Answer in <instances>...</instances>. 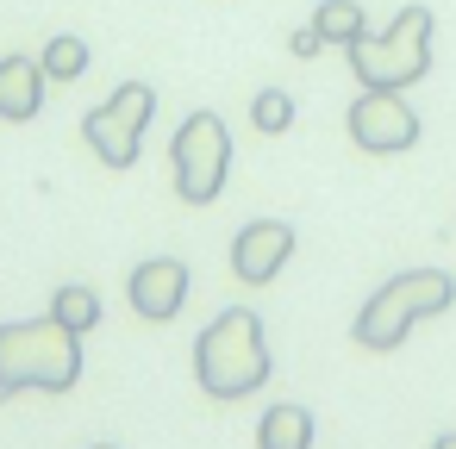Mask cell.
<instances>
[{
	"mask_svg": "<svg viewBox=\"0 0 456 449\" xmlns=\"http://www.w3.org/2000/svg\"><path fill=\"white\" fill-rule=\"evenodd\" d=\"M431 449H456V430H444V437H437V443H431Z\"/></svg>",
	"mask_w": 456,
	"mask_h": 449,
	"instance_id": "obj_17",
	"label": "cell"
},
{
	"mask_svg": "<svg viewBox=\"0 0 456 449\" xmlns=\"http://www.w3.org/2000/svg\"><path fill=\"white\" fill-rule=\"evenodd\" d=\"M169 169H175V194L188 206H213L225 194L232 175V132L219 113H188L169 138Z\"/></svg>",
	"mask_w": 456,
	"mask_h": 449,
	"instance_id": "obj_5",
	"label": "cell"
},
{
	"mask_svg": "<svg viewBox=\"0 0 456 449\" xmlns=\"http://www.w3.org/2000/svg\"><path fill=\"white\" fill-rule=\"evenodd\" d=\"M94 449H119V443H94Z\"/></svg>",
	"mask_w": 456,
	"mask_h": 449,
	"instance_id": "obj_18",
	"label": "cell"
},
{
	"mask_svg": "<svg viewBox=\"0 0 456 449\" xmlns=\"http://www.w3.org/2000/svg\"><path fill=\"white\" fill-rule=\"evenodd\" d=\"M51 318H63L69 331H94L101 325V293L94 287H82V281H69V287H57V300H51Z\"/></svg>",
	"mask_w": 456,
	"mask_h": 449,
	"instance_id": "obj_13",
	"label": "cell"
},
{
	"mask_svg": "<svg viewBox=\"0 0 456 449\" xmlns=\"http://www.w3.org/2000/svg\"><path fill=\"white\" fill-rule=\"evenodd\" d=\"M431 32H437V20H431V7H400L394 13V26L387 32H362L356 44H344V57H350V76H356V88H412V82H425L431 76Z\"/></svg>",
	"mask_w": 456,
	"mask_h": 449,
	"instance_id": "obj_4",
	"label": "cell"
},
{
	"mask_svg": "<svg viewBox=\"0 0 456 449\" xmlns=\"http://www.w3.org/2000/svg\"><path fill=\"white\" fill-rule=\"evenodd\" d=\"M288 51H294V57H319V51H325L319 26H300V32H288Z\"/></svg>",
	"mask_w": 456,
	"mask_h": 449,
	"instance_id": "obj_16",
	"label": "cell"
},
{
	"mask_svg": "<svg viewBox=\"0 0 456 449\" xmlns=\"http://www.w3.org/2000/svg\"><path fill=\"white\" fill-rule=\"evenodd\" d=\"M45 63L32 57H0V119L7 125H26L45 113Z\"/></svg>",
	"mask_w": 456,
	"mask_h": 449,
	"instance_id": "obj_10",
	"label": "cell"
},
{
	"mask_svg": "<svg viewBox=\"0 0 456 449\" xmlns=\"http://www.w3.org/2000/svg\"><path fill=\"white\" fill-rule=\"evenodd\" d=\"M344 132L369 156H400V150H412L425 138V119L412 113V100L400 88H362L350 100V113H344Z\"/></svg>",
	"mask_w": 456,
	"mask_h": 449,
	"instance_id": "obj_7",
	"label": "cell"
},
{
	"mask_svg": "<svg viewBox=\"0 0 456 449\" xmlns=\"http://www.w3.org/2000/svg\"><path fill=\"white\" fill-rule=\"evenodd\" d=\"M313 26H319V38L325 44H356L362 32H369V13L356 7V0H319V7H313Z\"/></svg>",
	"mask_w": 456,
	"mask_h": 449,
	"instance_id": "obj_12",
	"label": "cell"
},
{
	"mask_svg": "<svg viewBox=\"0 0 456 449\" xmlns=\"http://www.w3.org/2000/svg\"><path fill=\"white\" fill-rule=\"evenodd\" d=\"M188 287H194L188 262H175V256H151V262L132 269L126 300H132V312H138L144 325H169V318L188 306Z\"/></svg>",
	"mask_w": 456,
	"mask_h": 449,
	"instance_id": "obj_9",
	"label": "cell"
},
{
	"mask_svg": "<svg viewBox=\"0 0 456 449\" xmlns=\"http://www.w3.org/2000/svg\"><path fill=\"white\" fill-rule=\"evenodd\" d=\"M250 125H256L263 138H281V132L294 125V94H288V88H263V94L250 100Z\"/></svg>",
	"mask_w": 456,
	"mask_h": 449,
	"instance_id": "obj_15",
	"label": "cell"
},
{
	"mask_svg": "<svg viewBox=\"0 0 456 449\" xmlns=\"http://www.w3.org/2000/svg\"><path fill=\"white\" fill-rule=\"evenodd\" d=\"M38 63H45V76H51V82H76V76L88 69V38L57 32V38L45 44V57H38Z\"/></svg>",
	"mask_w": 456,
	"mask_h": 449,
	"instance_id": "obj_14",
	"label": "cell"
},
{
	"mask_svg": "<svg viewBox=\"0 0 456 449\" xmlns=\"http://www.w3.org/2000/svg\"><path fill=\"white\" fill-rule=\"evenodd\" d=\"M82 381V331L63 318H13L0 325V405L13 393H69Z\"/></svg>",
	"mask_w": 456,
	"mask_h": 449,
	"instance_id": "obj_1",
	"label": "cell"
},
{
	"mask_svg": "<svg viewBox=\"0 0 456 449\" xmlns=\"http://www.w3.org/2000/svg\"><path fill=\"white\" fill-rule=\"evenodd\" d=\"M294 256V225L288 219H250L238 237H232V275L244 287H269Z\"/></svg>",
	"mask_w": 456,
	"mask_h": 449,
	"instance_id": "obj_8",
	"label": "cell"
},
{
	"mask_svg": "<svg viewBox=\"0 0 456 449\" xmlns=\"http://www.w3.org/2000/svg\"><path fill=\"white\" fill-rule=\"evenodd\" d=\"M450 306H456V275H450V269H400V275H387V281L362 300V312L350 318V337H356L362 349L387 356V349L406 343L412 325L444 318Z\"/></svg>",
	"mask_w": 456,
	"mask_h": 449,
	"instance_id": "obj_2",
	"label": "cell"
},
{
	"mask_svg": "<svg viewBox=\"0 0 456 449\" xmlns=\"http://www.w3.org/2000/svg\"><path fill=\"white\" fill-rule=\"evenodd\" d=\"M313 437H319V424L294 399H281V405H269L256 418V449H313Z\"/></svg>",
	"mask_w": 456,
	"mask_h": 449,
	"instance_id": "obj_11",
	"label": "cell"
},
{
	"mask_svg": "<svg viewBox=\"0 0 456 449\" xmlns=\"http://www.w3.org/2000/svg\"><path fill=\"white\" fill-rule=\"evenodd\" d=\"M151 113H157V88H151V82H126V88H113L107 107H94V113L82 119V138H88V150H94L107 169H132L138 150H144Z\"/></svg>",
	"mask_w": 456,
	"mask_h": 449,
	"instance_id": "obj_6",
	"label": "cell"
},
{
	"mask_svg": "<svg viewBox=\"0 0 456 449\" xmlns=\"http://www.w3.org/2000/svg\"><path fill=\"white\" fill-rule=\"evenodd\" d=\"M269 337L250 306H225L194 343V381L207 399H250L269 381Z\"/></svg>",
	"mask_w": 456,
	"mask_h": 449,
	"instance_id": "obj_3",
	"label": "cell"
}]
</instances>
